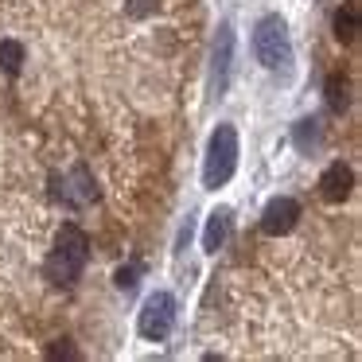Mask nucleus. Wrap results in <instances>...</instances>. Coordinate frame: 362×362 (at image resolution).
<instances>
[{
    "label": "nucleus",
    "mask_w": 362,
    "mask_h": 362,
    "mask_svg": "<svg viewBox=\"0 0 362 362\" xmlns=\"http://www.w3.org/2000/svg\"><path fill=\"white\" fill-rule=\"evenodd\" d=\"M238 168V133L230 125H218L211 136V148H206V168H203V183L211 191H218L222 183L234 175Z\"/></svg>",
    "instance_id": "obj_1"
},
{
    "label": "nucleus",
    "mask_w": 362,
    "mask_h": 362,
    "mask_svg": "<svg viewBox=\"0 0 362 362\" xmlns=\"http://www.w3.org/2000/svg\"><path fill=\"white\" fill-rule=\"evenodd\" d=\"M253 51H257L261 66H269V71H281V66L292 59L288 28H284L281 16H265L257 24V32H253Z\"/></svg>",
    "instance_id": "obj_2"
},
{
    "label": "nucleus",
    "mask_w": 362,
    "mask_h": 362,
    "mask_svg": "<svg viewBox=\"0 0 362 362\" xmlns=\"http://www.w3.org/2000/svg\"><path fill=\"white\" fill-rule=\"evenodd\" d=\"M172 323H175V300L168 292H152L141 308V335L160 343V339H168Z\"/></svg>",
    "instance_id": "obj_3"
},
{
    "label": "nucleus",
    "mask_w": 362,
    "mask_h": 362,
    "mask_svg": "<svg viewBox=\"0 0 362 362\" xmlns=\"http://www.w3.org/2000/svg\"><path fill=\"white\" fill-rule=\"evenodd\" d=\"M296 218H300V203L288 199V195H281V199H273V203L265 206V214H261V230H265L269 238H281V234H288V230L296 226Z\"/></svg>",
    "instance_id": "obj_4"
},
{
    "label": "nucleus",
    "mask_w": 362,
    "mask_h": 362,
    "mask_svg": "<svg viewBox=\"0 0 362 362\" xmlns=\"http://www.w3.org/2000/svg\"><path fill=\"white\" fill-rule=\"evenodd\" d=\"M351 187H354V172L339 160V164H331L327 172L320 175V195L327 199V203H343L346 195H351Z\"/></svg>",
    "instance_id": "obj_5"
},
{
    "label": "nucleus",
    "mask_w": 362,
    "mask_h": 362,
    "mask_svg": "<svg viewBox=\"0 0 362 362\" xmlns=\"http://www.w3.org/2000/svg\"><path fill=\"white\" fill-rule=\"evenodd\" d=\"M78 273H82V261L66 257L63 250H55V253L47 257V265H43V276H47L55 288H71V284L78 281Z\"/></svg>",
    "instance_id": "obj_6"
},
{
    "label": "nucleus",
    "mask_w": 362,
    "mask_h": 362,
    "mask_svg": "<svg viewBox=\"0 0 362 362\" xmlns=\"http://www.w3.org/2000/svg\"><path fill=\"white\" fill-rule=\"evenodd\" d=\"M55 250H63L66 257H74V261H82V265H86V257H90V238L82 234L74 222H66V226L59 230V238H55Z\"/></svg>",
    "instance_id": "obj_7"
},
{
    "label": "nucleus",
    "mask_w": 362,
    "mask_h": 362,
    "mask_svg": "<svg viewBox=\"0 0 362 362\" xmlns=\"http://www.w3.org/2000/svg\"><path fill=\"white\" fill-rule=\"evenodd\" d=\"M230 47H234V35L230 28H218V43H214V90H226V78H230Z\"/></svg>",
    "instance_id": "obj_8"
},
{
    "label": "nucleus",
    "mask_w": 362,
    "mask_h": 362,
    "mask_svg": "<svg viewBox=\"0 0 362 362\" xmlns=\"http://www.w3.org/2000/svg\"><path fill=\"white\" fill-rule=\"evenodd\" d=\"M66 195H71V206L74 203H94L98 199V187H94V175H90V168H74L71 180H66Z\"/></svg>",
    "instance_id": "obj_9"
},
{
    "label": "nucleus",
    "mask_w": 362,
    "mask_h": 362,
    "mask_svg": "<svg viewBox=\"0 0 362 362\" xmlns=\"http://www.w3.org/2000/svg\"><path fill=\"white\" fill-rule=\"evenodd\" d=\"M226 238H230V211H214L211 222H206V230H203V250L218 253Z\"/></svg>",
    "instance_id": "obj_10"
},
{
    "label": "nucleus",
    "mask_w": 362,
    "mask_h": 362,
    "mask_svg": "<svg viewBox=\"0 0 362 362\" xmlns=\"http://www.w3.org/2000/svg\"><path fill=\"white\" fill-rule=\"evenodd\" d=\"M323 94H327L331 113H343L346 105H351V86H346V78H343V74H331V78H327V86H323Z\"/></svg>",
    "instance_id": "obj_11"
},
{
    "label": "nucleus",
    "mask_w": 362,
    "mask_h": 362,
    "mask_svg": "<svg viewBox=\"0 0 362 362\" xmlns=\"http://www.w3.org/2000/svg\"><path fill=\"white\" fill-rule=\"evenodd\" d=\"M335 35L343 43H351L354 35H358V4H343V8L335 12Z\"/></svg>",
    "instance_id": "obj_12"
},
{
    "label": "nucleus",
    "mask_w": 362,
    "mask_h": 362,
    "mask_svg": "<svg viewBox=\"0 0 362 362\" xmlns=\"http://www.w3.org/2000/svg\"><path fill=\"white\" fill-rule=\"evenodd\" d=\"M20 66H24V47L16 40H0V71L20 74Z\"/></svg>",
    "instance_id": "obj_13"
},
{
    "label": "nucleus",
    "mask_w": 362,
    "mask_h": 362,
    "mask_svg": "<svg viewBox=\"0 0 362 362\" xmlns=\"http://www.w3.org/2000/svg\"><path fill=\"white\" fill-rule=\"evenodd\" d=\"M292 136H296V148L300 152H312L315 144H320V125H315V121H300Z\"/></svg>",
    "instance_id": "obj_14"
},
{
    "label": "nucleus",
    "mask_w": 362,
    "mask_h": 362,
    "mask_svg": "<svg viewBox=\"0 0 362 362\" xmlns=\"http://www.w3.org/2000/svg\"><path fill=\"white\" fill-rule=\"evenodd\" d=\"M125 12L133 20H144V16H152V12H156V0H125Z\"/></svg>",
    "instance_id": "obj_15"
},
{
    "label": "nucleus",
    "mask_w": 362,
    "mask_h": 362,
    "mask_svg": "<svg viewBox=\"0 0 362 362\" xmlns=\"http://www.w3.org/2000/svg\"><path fill=\"white\" fill-rule=\"evenodd\" d=\"M117 288L121 292H133L136 288V269L129 265V269H117Z\"/></svg>",
    "instance_id": "obj_16"
},
{
    "label": "nucleus",
    "mask_w": 362,
    "mask_h": 362,
    "mask_svg": "<svg viewBox=\"0 0 362 362\" xmlns=\"http://www.w3.org/2000/svg\"><path fill=\"white\" fill-rule=\"evenodd\" d=\"M47 358H78V351L71 343H55V346H47Z\"/></svg>",
    "instance_id": "obj_17"
}]
</instances>
